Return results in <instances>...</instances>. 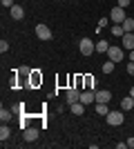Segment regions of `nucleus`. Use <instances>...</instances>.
Returning a JSON list of instances; mask_svg holds the SVG:
<instances>
[{
    "label": "nucleus",
    "instance_id": "nucleus-1",
    "mask_svg": "<svg viewBox=\"0 0 134 149\" xmlns=\"http://www.w3.org/2000/svg\"><path fill=\"white\" fill-rule=\"evenodd\" d=\"M109 18H112V22H114V25H123V20L128 18V16H125V9H123V7H114Z\"/></svg>",
    "mask_w": 134,
    "mask_h": 149
},
{
    "label": "nucleus",
    "instance_id": "nucleus-2",
    "mask_svg": "<svg viewBox=\"0 0 134 149\" xmlns=\"http://www.w3.org/2000/svg\"><path fill=\"white\" fill-rule=\"evenodd\" d=\"M105 118H107V125L119 127V125H123V111H109Z\"/></svg>",
    "mask_w": 134,
    "mask_h": 149
},
{
    "label": "nucleus",
    "instance_id": "nucleus-3",
    "mask_svg": "<svg viewBox=\"0 0 134 149\" xmlns=\"http://www.w3.org/2000/svg\"><path fill=\"white\" fill-rule=\"evenodd\" d=\"M94 51H96L94 42H92L89 38H83V40H81V54H83V56H92Z\"/></svg>",
    "mask_w": 134,
    "mask_h": 149
},
{
    "label": "nucleus",
    "instance_id": "nucleus-4",
    "mask_svg": "<svg viewBox=\"0 0 134 149\" xmlns=\"http://www.w3.org/2000/svg\"><path fill=\"white\" fill-rule=\"evenodd\" d=\"M22 140H25V143H36V140H38V129H34V127L22 129Z\"/></svg>",
    "mask_w": 134,
    "mask_h": 149
},
{
    "label": "nucleus",
    "instance_id": "nucleus-5",
    "mask_svg": "<svg viewBox=\"0 0 134 149\" xmlns=\"http://www.w3.org/2000/svg\"><path fill=\"white\" fill-rule=\"evenodd\" d=\"M36 36L40 38V40H51V31H49V27L47 25H36Z\"/></svg>",
    "mask_w": 134,
    "mask_h": 149
},
{
    "label": "nucleus",
    "instance_id": "nucleus-6",
    "mask_svg": "<svg viewBox=\"0 0 134 149\" xmlns=\"http://www.w3.org/2000/svg\"><path fill=\"white\" fill-rule=\"evenodd\" d=\"M107 58L112 62H121L123 60V49H121V47H109V49H107Z\"/></svg>",
    "mask_w": 134,
    "mask_h": 149
},
{
    "label": "nucleus",
    "instance_id": "nucleus-7",
    "mask_svg": "<svg viewBox=\"0 0 134 149\" xmlns=\"http://www.w3.org/2000/svg\"><path fill=\"white\" fill-rule=\"evenodd\" d=\"M9 11H11V18L13 20H22V18H25V9H22L20 5H13Z\"/></svg>",
    "mask_w": 134,
    "mask_h": 149
},
{
    "label": "nucleus",
    "instance_id": "nucleus-8",
    "mask_svg": "<svg viewBox=\"0 0 134 149\" xmlns=\"http://www.w3.org/2000/svg\"><path fill=\"white\" fill-rule=\"evenodd\" d=\"M69 111L74 113V116H83V113H85V105L81 102V100H78V102H72V105H69Z\"/></svg>",
    "mask_w": 134,
    "mask_h": 149
},
{
    "label": "nucleus",
    "instance_id": "nucleus-9",
    "mask_svg": "<svg viewBox=\"0 0 134 149\" xmlns=\"http://www.w3.org/2000/svg\"><path fill=\"white\" fill-rule=\"evenodd\" d=\"M78 100H81V91H78V89H74V87L67 89V102L72 105V102H78Z\"/></svg>",
    "mask_w": 134,
    "mask_h": 149
},
{
    "label": "nucleus",
    "instance_id": "nucleus-10",
    "mask_svg": "<svg viewBox=\"0 0 134 149\" xmlns=\"http://www.w3.org/2000/svg\"><path fill=\"white\" fill-rule=\"evenodd\" d=\"M96 100V91H83L81 93V102L83 105H89V102H94Z\"/></svg>",
    "mask_w": 134,
    "mask_h": 149
},
{
    "label": "nucleus",
    "instance_id": "nucleus-11",
    "mask_svg": "<svg viewBox=\"0 0 134 149\" xmlns=\"http://www.w3.org/2000/svg\"><path fill=\"white\" fill-rule=\"evenodd\" d=\"M112 91H96V102H109Z\"/></svg>",
    "mask_w": 134,
    "mask_h": 149
},
{
    "label": "nucleus",
    "instance_id": "nucleus-12",
    "mask_svg": "<svg viewBox=\"0 0 134 149\" xmlns=\"http://www.w3.org/2000/svg\"><path fill=\"white\" fill-rule=\"evenodd\" d=\"M123 47L130 49V51L134 49V36H132V33H125V36H123Z\"/></svg>",
    "mask_w": 134,
    "mask_h": 149
},
{
    "label": "nucleus",
    "instance_id": "nucleus-13",
    "mask_svg": "<svg viewBox=\"0 0 134 149\" xmlns=\"http://www.w3.org/2000/svg\"><path fill=\"white\" fill-rule=\"evenodd\" d=\"M9 136H11V129H9V127L2 123V127H0V140L5 143V140H9Z\"/></svg>",
    "mask_w": 134,
    "mask_h": 149
},
{
    "label": "nucleus",
    "instance_id": "nucleus-14",
    "mask_svg": "<svg viewBox=\"0 0 134 149\" xmlns=\"http://www.w3.org/2000/svg\"><path fill=\"white\" fill-rule=\"evenodd\" d=\"M121 107L125 109V111L134 109V98H132V96H128V98H123V100H121Z\"/></svg>",
    "mask_w": 134,
    "mask_h": 149
},
{
    "label": "nucleus",
    "instance_id": "nucleus-15",
    "mask_svg": "<svg viewBox=\"0 0 134 149\" xmlns=\"http://www.w3.org/2000/svg\"><path fill=\"white\" fill-rule=\"evenodd\" d=\"M121 27H123V31H125V33H132V31H134V20H132V18H125Z\"/></svg>",
    "mask_w": 134,
    "mask_h": 149
},
{
    "label": "nucleus",
    "instance_id": "nucleus-16",
    "mask_svg": "<svg viewBox=\"0 0 134 149\" xmlns=\"http://www.w3.org/2000/svg\"><path fill=\"white\" fill-rule=\"evenodd\" d=\"M96 113H98V116H107V113H109L107 102H96Z\"/></svg>",
    "mask_w": 134,
    "mask_h": 149
},
{
    "label": "nucleus",
    "instance_id": "nucleus-17",
    "mask_svg": "<svg viewBox=\"0 0 134 149\" xmlns=\"http://www.w3.org/2000/svg\"><path fill=\"white\" fill-rule=\"evenodd\" d=\"M107 49H109L107 40H98V42H96V51H98V54H107Z\"/></svg>",
    "mask_w": 134,
    "mask_h": 149
},
{
    "label": "nucleus",
    "instance_id": "nucleus-18",
    "mask_svg": "<svg viewBox=\"0 0 134 149\" xmlns=\"http://www.w3.org/2000/svg\"><path fill=\"white\" fill-rule=\"evenodd\" d=\"M11 116H13V111H9V109H5V107L0 109V120H2V123H7Z\"/></svg>",
    "mask_w": 134,
    "mask_h": 149
},
{
    "label": "nucleus",
    "instance_id": "nucleus-19",
    "mask_svg": "<svg viewBox=\"0 0 134 149\" xmlns=\"http://www.w3.org/2000/svg\"><path fill=\"white\" fill-rule=\"evenodd\" d=\"M114 65H116V62L107 60V62H105V65H103V71H105V74H112V71H114Z\"/></svg>",
    "mask_w": 134,
    "mask_h": 149
},
{
    "label": "nucleus",
    "instance_id": "nucleus-20",
    "mask_svg": "<svg viewBox=\"0 0 134 149\" xmlns=\"http://www.w3.org/2000/svg\"><path fill=\"white\" fill-rule=\"evenodd\" d=\"M112 33H114V36H125V31H123V27L121 25H114V27H112Z\"/></svg>",
    "mask_w": 134,
    "mask_h": 149
},
{
    "label": "nucleus",
    "instance_id": "nucleus-21",
    "mask_svg": "<svg viewBox=\"0 0 134 149\" xmlns=\"http://www.w3.org/2000/svg\"><path fill=\"white\" fill-rule=\"evenodd\" d=\"M85 82H87V87H89V89H94L96 85H98V80H96V78H92V76H87V78H85Z\"/></svg>",
    "mask_w": 134,
    "mask_h": 149
},
{
    "label": "nucleus",
    "instance_id": "nucleus-22",
    "mask_svg": "<svg viewBox=\"0 0 134 149\" xmlns=\"http://www.w3.org/2000/svg\"><path fill=\"white\" fill-rule=\"evenodd\" d=\"M22 107H25L22 102H16V105L11 107V111H13V113H20V111H22Z\"/></svg>",
    "mask_w": 134,
    "mask_h": 149
},
{
    "label": "nucleus",
    "instance_id": "nucleus-23",
    "mask_svg": "<svg viewBox=\"0 0 134 149\" xmlns=\"http://www.w3.org/2000/svg\"><path fill=\"white\" fill-rule=\"evenodd\" d=\"M0 5L7 7V9H11V7H13V0H0Z\"/></svg>",
    "mask_w": 134,
    "mask_h": 149
},
{
    "label": "nucleus",
    "instance_id": "nucleus-24",
    "mask_svg": "<svg viewBox=\"0 0 134 149\" xmlns=\"http://www.w3.org/2000/svg\"><path fill=\"white\" fill-rule=\"evenodd\" d=\"M0 51H2V54H5V51H9V42H7V40H2V42H0Z\"/></svg>",
    "mask_w": 134,
    "mask_h": 149
},
{
    "label": "nucleus",
    "instance_id": "nucleus-25",
    "mask_svg": "<svg viewBox=\"0 0 134 149\" xmlns=\"http://www.w3.org/2000/svg\"><path fill=\"white\" fill-rule=\"evenodd\" d=\"M130 2H132V0H119V7L125 9V7H130Z\"/></svg>",
    "mask_w": 134,
    "mask_h": 149
},
{
    "label": "nucleus",
    "instance_id": "nucleus-26",
    "mask_svg": "<svg viewBox=\"0 0 134 149\" xmlns=\"http://www.w3.org/2000/svg\"><path fill=\"white\" fill-rule=\"evenodd\" d=\"M128 74L134 76V62H130V65H128Z\"/></svg>",
    "mask_w": 134,
    "mask_h": 149
},
{
    "label": "nucleus",
    "instance_id": "nucleus-27",
    "mask_svg": "<svg viewBox=\"0 0 134 149\" xmlns=\"http://www.w3.org/2000/svg\"><path fill=\"white\" fill-rule=\"evenodd\" d=\"M128 147H132V149H134V138H130V140H128Z\"/></svg>",
    "mask_w": 134,
    "mask_h": 149
},
{
    "label": "nucleus",
    "instance_id": "nucleus-28",
    "mask_svg": "<svg viewBox=\"0 0 134 149\" xmlns=\"http://www.w3.org/2000/svg\"><path fill=\"white\" fill-rule=\"evenodd\" d=\"M130 62H134V49L130 51Z\"/></svg>",
    "mask_w": 134,
    "mask_h": 149
},
{
    "label": "nucleus",
    "instance_id": "nucleus-29",
    "mask_svg": "<svg viewBox=\"0 0 134 149\" xmlns=\"http://www.w3.org/2000/svg\"><path fill=\"white\" fill-rule=\"evenodd\" d=\"M130 96H132V98H134V87H132V89H130Z\"/></svg>",
    "mask_w": 134,
    "mask_h": 149
}]
</instances>
